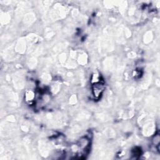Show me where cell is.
<instances>
[{
	"label": "cell",
	"instance_id": "6da1fadb",
	"mask_svg": "<svg viewBox=\"0 0 160 160\" xmlns=\"http://www.w3.org/2000/svg\"><path fill=\"white\" fill-rule=\"evenodd\" d=\"M104 88V84L101 82H97L94 84L92 86V92L93 94L96 97H98L102 93Z\"/></svg>",
	"mask_w": 160,
	"mask_h": 160
}]
</instances>
